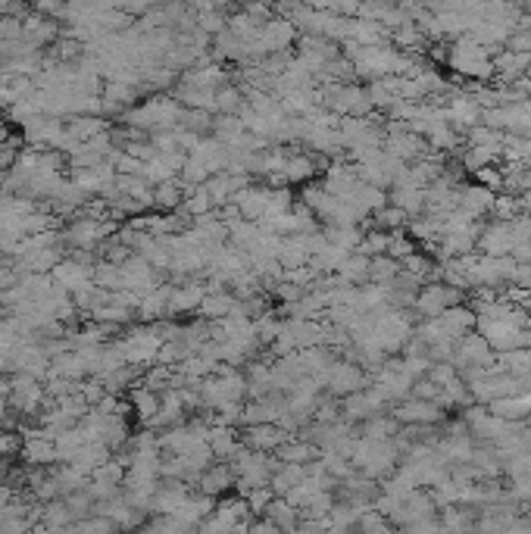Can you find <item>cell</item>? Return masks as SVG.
<instances>
[{
  "instance_id": "cell-1",
  "label": "cell",
  "mask_w": 531,
  "mask_h": 534,
  "mask_svg": "<svg viewBox=\"0 0 531 534\" xmlns=\"http://www.w3.org/2000/svg\"><path fill=\"white\" fill-rule=\"evenodd\" d=\"M297 38H300V31H297V25L291 22V19L272 16V19H266L260 25V31H257V50H260V56L284 54V50L294 47Z\"/></svg>"
},
{
  "instance_id": "cell-2",
  "label": "cell",
  "mask_w": 531,
  "mask_h": 534,
  "mask_svg": "<svg viewBox=\"0 0 531 534\" xmlns=\"http://www.w3.org/2000/svg\"><path fill=\"white\" fill-rule=\"evenodd\" d=\"M204 297H206V284H200L198 278H181V282H175L173 291H169V319L200 309Z\"/></svg>"
},
{
  "instance_id": "cell-3",
  "label": "cell",
  "mask_w": 531,
  "mask_h": 534,
  "mask_svg": "<svg viewBox=\"0 0 531 534\" xmlns=\"http://www.w3.org/2000/svg\"><path fill=\"white\" fill-rule=\"evenodd\" d=\"M288 428H282L278 422H260V425H244L241 431V444L254 450H263V453H275L284 441H288Z\"/></svg>"
},
{
  "instance_id": "cell-4",
  "label": "cell",
  "mask_w": 531,
  "mask_h": 534,
  "mask_svg": "<svg viewBox=\"0 0 531 534\" xmlns=\"http://www.w3.org/2000/svg\"><path fill=\"white\" fill-rule=\"evenodd\" d=\"M363 385H366V375L359 372L353 362H338L334 360L332 366H328V372H325V387H328V394H334V397H347V394H353V391H363Z\"/></svg>"
},
{
  "instance_id": "cell-5",
  "label": "cell",
  "mask_w": 531,
  "mask_h": 534,
  "mask_svg": "<svg viewBox=\"0 0 531 534\" xmlns=\"http://www.w3.org/2000/svg\"><path fill=\"white\" fill-rule=\"evenodd\" d=\"M235 487V472H232V466H229V460H223V462H213L210 469H206L204 475L198 479V491L200 494H206V497H225V494Z\"/></svg>"
},
{
  "instance_id": "cell-6",
  "label": "cell",
  "mask_w": 531,
  "mask_h": 534,
  "mask_svg": "<svg viewBox=\"0 0 531 534\" xmlns=\"http://www.w3.org/2000/svg\"><path fill=\"white\" fill-rule=\"evenodd\" d=\"M453 66L466 75H488L491 72V60L476 41H459L453 47Z\"/></svg>"
},
{
  "instance_id": "cell-7",
  "label": "cell",
  "mask_w": 531,
  "mask_h": 534,
  "mask_svg": "<svg viewBox=\"0 0 531 534\" xmlns=\"http://www.w3.org/2000/svg\"><path fill=\"white\" fill-rule=\"evenodd\" d=\"M169 291H173V284H156L154 291H148V294L138 301V322H160V319H169Z\"/></svg>"
},
{
  "instance_id": "cell-8",
  "label": "cell",
  "mask_w": 531,
  "mask_h": 534,
  "mask_svg": "<svg viewBox=\"0 0 531 534\" xmlns=\"http://www.w3.org/2000/svg\"><path fill=\"white\" fill-rule=\"evenodd\" d=\"M125 397H129V406L135 410V416H138V422H141V425H148L150 419L160 412V403H163V394L154 391V387H148L144 381H138V385L131 387Z\"/></svg>"
},
{
  "instance_id": "cell-9",
  "label": "cell",
  "mask_w": 531,
  "mask_h": 534,
  "mask_svg": "<svg viewBox=\"0 0 531 534\" xmlns=\"http://www.w3.org/2000/svg\"><path fill=\"white\" fill-rule=\"evenodd\" d=\"M316 169H319L316 157H309V154H291V150H288V157H284V166H282V173H278L275 182H282V184H303V182H309V178L316 175Z\"/></svg>"
},
{
  "instance_id": "cell-10",
  "label": "cell",
  "mask_w": 531,
  "mask_h": 534,
  "mask_svg": "<svg viewBox=\"0 0 531 534\" xmlns=\"http://www.w3.org/2000/svg\"><path fill=\"white\" fill-rule=\"evenodd\" d=\"M185 182L181 178H166V182H156L154 184V209H160V213H173V209H179L181 203H185Z\"/></svg>"
},
{
  "instance_id": "cell-11",
  "label": "cell",
  "mask_w": 531,
  "mask_h": 534,
  "mask_svg": "<svg viewBox=\"0 0 531 534\" xmlns=\"http://www.w3.org/2000/svg\"><path fill=\"white\" fill-rule=\"evenodd\" d=\"M206 444H210V450H213V456H216V460H229V456L241 447V437L235 435V428H232V425L213 422L210 435H206Z\"/></svg>"
},
{
  "instance_id": "cell-12",
  "label": "cell",
  "mask_w": 531,
  "mask_h": 534,
  "mask_svg": "<svg viewBox=\"0 0 531 534\" xmlns=\"http://www.w3.org/2000/svg\"><path fill=\"white\" fill-rule=\"evenodd\" d=\"M235 303H238V297L232 294V291H225V288L206 291V297H204V303H200L198 313L204 316V319H210V322H219V319H225L232 309H235Z\"/></svg>"
},
{
  "instance_id": "cell-13",
  "label": "cell",
  "mask_w": 531,
  "mask_h": 534,
  "mask_svg": "<svg viewBox=\"0 0 531 534\" xmlns=\"http://www.w3.org/2000/svg\"><path fill=\"white\" fill-rule=\"evenodd\" d=\"M316 450L319 447L313 441H307V437H288L275 453L282 462H300V466H307V462L316 460Z\"/></svg>"
},
{
  "instance_id": "cell-14",
  "label": "cell",
  "mask_w": 531,
  "mask_h": 534,
  "mask_svg": "<svg viewBox=\"0 0 531 534\" xmlns=\"http://www.w3.org/2000/svg\"><path fill=\"white\" fill-rule=\"evenodd\" d=\"M451 303H457V294H451L447 288H438V284L428 288L422 297H416V307H419L426 316H441Z\"/></svg>"
},
{
  "instance_id": "cell-15",
  "label": "cell",
  "mask_w": 531,
  "mask_h": 534,
  "mask_svg": "<svg viewBox=\"0 0 531 534\" xmlns=\"http://www.w3.org/2000/svg\"><path fill=\"white\" fill-rule=\"evenodd\" d=\"M397 419H403V422H438L441 410L434 403H428L426 397H416V400H409L407 406L397 410Z\"/></svg>"
},
{
  "instance_id": "cell-16",
  "label": "cell",
  "mask_w": 531,
  "mask_h": 534,
  "mask_svg": "<svg viewBox=\"0 0 531 534\" xmlns=\"http://www.w3.org/2000/svg\"><path fill=\"white\" fill-rule=\"evenodd\" d=\"M248 100V94H244V85H223L216 91V113H238L241 110V104Z\"/></svg>"
},
{
  "instance_id": "cell-17",
  "label": "cell",
  "mask_w": 531,
  "mask_h": 534,
  "mask_svg": "<svg viewBox=\"0 0 531 534\" xmlns=\"http://www.w3.org/2000/svg\"><path fill=\"white\" fill-rule=\"evenodd\" d=\"M19 4H22V0H0V13H4V16H13Z\"/></svg>"
},
{
  "instance_id": "cell-18",
  "label": "cell",
  "mask_w": 531,
  "mask_h": 534,
  "mask_svg": "<svg viewBox=\"0 0 531 534\" xmlns=\"http://www.w3.org/2000/svg\"><path fill=\"white\" fill-rule=\"evenodd\" d=\"M13 131H10V123L6 119H0V144H6V141H13Z\"/></svg>"
}]
</instances>
